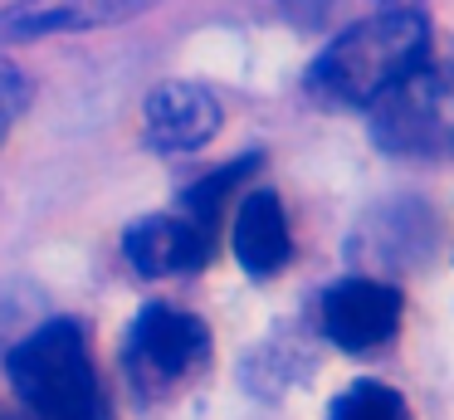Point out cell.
I'll return each instance as SVG.
<instances>
[{"label": "cell", "instance_id": "12", "mask_svg": "<svg viewBox=\"0 0 454 420\" xmlns=\"http://www.w3.org/2000/svg\"><path fill=\"white\" fill-rule=\"evenodd\" d=\"M25 103H30V78L20 74V64L0 59V142L11 137V127L20 123Z\"/></svg>", "mask_w": 454, "mask_h": 420}, {"label": "cell", "instance_id": "6", "mask_svg": "<svg viewBox=\"0 0 454 420\" xmlns=\"http://www.w3.org/2000/svg\"><path fill=\"white\" fill-rule=\"evenodd\" d=\"M161 0H15L0 10V44H25L40 35H69V29L122 25L132 15H147Z\"/></svg>", "mask_w": 454, "mask_h": 420}, {"label": "cell", "instance_id": "7", "mask_svg": "<svg viewBox=\"0 0 454 420\" xmlns=\"http://www.w3.org/2000/svg\"><path fill=\"white\" fill-rule=\"evenodd\" d=\"M132 269L147 279H171V273H200L215 254V234H206L200 225H191L186 215H147L128 230L122 240Z\"/></svg>", "mask_w": 454, "mask_h": 420}, {"label": "cell", "instance_id": "5", "mask_svg": "<svg viewBox=\"0 0 454 420\" xmlns=\"http://www.w3.org/2000/svg\"><path fill=\"white\" fill-rule=\"evenodd\" d=\"M405 318V293L386 279H337L317 303V322H323L327 342L342 352H376L401 332Z\"/></svg>", "mask_w": 454, "mask_h": 420}, {"label": "cell", "instance_id": "10", "mask_svg": "<svg viewBox=\"0 0 454 420\" xmlns=\"http://www.w3.org/2000/svg\"><path fill=\"white\" fill-rule=\"evenodd\" d=\"M254 166H259V156H239V162L210 171L206 181H196L186 195H181V215H186L191 225H200L206 234H215V240H220V225H225L230 201H235V191L245 186V176L254 171Z\"/></svg>", "mask_w": 454, "mask_h": 420}, {"label": "cell", "instance_id": "8", "mask_svg": "<svg viewBox=\"0 0 454 420\" xmlns=\"http://www.w3.org/2000/svg\"><path fill=\"white\" fill-rule=\"evenodd\" d=\"M147 142L161 152H196L220 132V103L200 83H161L147 98Z\"/></svg>", "mask_w": 454, "mask_h": 420}, {"label": "cell", "instance_id": "14", "mask_svg": "<svg viewBox=\"0 0 454 420\" xmlns=\"http://www.w3.org/2000/svg\"><path fill=\"white\" fill-rule=\"evenodd\" d=\"M425 0H381V10H420Z\"/></svg>", "mask_w": 454, "mask_h": 420}, {"label": "cell", "instance_id": "4", "mask_svg": "<svg viewBox=\"0 0 454 420\" xmlns=\"http://www.w3.org/2000/svg\"><path fill=\"white\" fill-rule=\"evenodd\" d=\"M215 352L210 328L186 308H167V303H152L128 332V376L142 396H171L181 391L191 376H200Z\"/></svg>", "mask_w": 454, "mask_h": 420}, {"label": "cell", "instance_id": "3", "mask_svg": "<svg viewBox=\"0 0 454 420\" xmlns=\"http://www.w3.org/2000/svg\"><path fill=\"white\" fill-rule=\"evenodd\" d=\"M372 113V137L391 156L415 162H454V74L450 68H415L391 88Z\"/></svg>", "mask_w": 454, "mask_h": 420}, {"label": "cell", "instance_id": "1", "mask_svg": "<svg viewBox=\"0 0 454 420\" xmlns=\"http://www.w3.org/2000/svg\"><path fill=\"white\" fill-rule=\"evenodd\" d=\"M430 64V20L420 10H376L342 29L308 68V93L327 107H372L401 78Z\"/></svg>", "mask_w": 454, "mask_h": 420}, {"label": "cell", "instance_id": "2", "mask_svg": "<svg viewBox=\"0 0 454 420\" xmlns=\"http://www.w3.org/2000/svg\"><path fill=\"white\" fill-rule=\"evenodd\" d=\"M11 386L25 420H113L79 322H44L11 352Z\"/></svg>", "mask_w": 454, "mask_h": 420}, {"label": "cell", "instance_id": "9", "mask_svg": "<svg viewBox=\"0 0 454 420\" xmlns=\"http://www.w3.org/2000/svg\"><path fill=\"white\" fill-rule=\"evenodd\" d=\"M230 244L245 273L254 279H274L294 259V230H288L284 201L274 191H249L235 205V225H230Z\"/></svg>", "mask_w": 454, "mask_h": 420}, {"label": "cell", "instance_id": "13", "mask_svg": "<svg viewBox=\"0 0 454 420\" xmlns=\"http://www.w3.org/2000/svg\"><path fill=\"white\" fill-rule=\"evenodd\" d=\"M278 5H284L288 15L298 20V25H317V20L333 10V0H278Z\"/></svg>", "mask_w": 454, "mask_h": 420}, {"label": "cell", "instance_id": "11", "mask_svg": "<svg viewBox=\"0 0 454 420\" xmlns=\"http://www.w3.org/2000/svg\"><path fill=\"white\" fill-rule=\"evenodd\" d=\"M327 420H415V416L395 386H386L376 376H362L347 391H337V400L327 406Z\"/></svg>", "mask_w": 454, "mask_h": 420}]
</instances>
